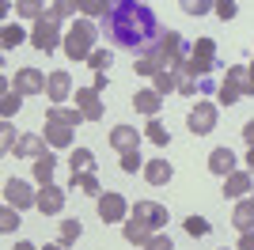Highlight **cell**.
Returning <instances> with one entry per match:
<instances>
[{"label":"cell","mask_w":254,"mask_h":250,"mask_svg":"<svg viewBox=\"0 0 254 250\" xmlns=\"http://www.w3.org/2000/svg\"><path fill=\"white\" fill-rule=\"evenodd\" d=\"M247 167H251V171H254V148H251V152H247Z\"/></svg>","instance_id":"obj_51"},{"label":"cell","mask_w":254,"mask_h":250,"mask_svg":"<svg viewBox=\"0 0 254 250\" xmlns=\"http://www.w3.org/2000/svg\"><path fill=\"white\" fill-rule=\"evenodd\" d=\"M46 80H50V76L38 72V68H19V72H15V91L19 95H38V91H46Z\"/></svg>","instance_id":"obj_13"},{"label":"cell","mask_w":254,"mask_h":250,"mask_svg":"<svg viewBox=\"0 0 254 250\" xmlns=\"http://www.w3.org/2000/svg\"><path fill=\"white\" fill-rule=\"evenodd\" d=\"M133 220L144 224L148 231H159L163 224H167V208L156 205V201H137V205H133Z\"/></svg>","instance_id":"obj_8"},{"label":"cell","mask_w":254,"mask_h":250,"mask_svg":"<svg viewBox=\"0 0 254 250\" xmlns=\"http://www.w3.org/2000/svg\"><path fill=\"white\" fill-rule=\"evenodd\" d=\"M19 42H23V31H19V27H11V23H8V27H4V50H15Z\"/></svg>","instance_id":"obj_43"},{"label":"cell","mask_w":254,"mask_h":250,"mask_svg":"<svg viewBox=\"0 0 254 250\" xmlns=\"http://www.w3.org/2000/svg\"><path fill=\"white\" fill-rule=\"evenodd\" d=\"M53 171H57L53 152H46L42 159H34V182H38V186H53Z\"/></svg>","instance_id":"obj_21"},{"label":"cell","mask_w":254,"mask_h":250,"mask_svg":"<svg viewBox=\"0 0 254 250\" xmlns=\"http://www.w3.org/2000/svg\"><path fill=\"white\" fill-rule=\"evenodd\" d=\"M137 167H144L140 152H126V156H122V171H126V175H137Z\"/></svg>","instance_id":"obj_41"},{"label":"cell","mask_w":254,"mask_h":250,"mask_svg":"<svg viewBox=\"0 0 254 250\" xmlns=\"http://www.w3.org/2000/svg\"><path fill=\"white\" fill-rule=\"evenodd\" d=\"M46 95H50L53 106H64V99L72 95V76H68V72H50V80H46Z\"/></svg>","instance_id":"obj_12"},{"label":"cell","mask_w":254,"mask_h":250,"mask_svg":"<svg viewBox=\"0 0 254 250\" xmlns=\"http://www.w3.org/2000/svg\"><path fill=\"white\" fill-rule=\"evenodd\" d=\"M133 106H137L140 114L156 118V114H159V106H163V95H159L156 87H144V91H137V95H133Z\"/></svg>","instance_id":"obj_17"},{"label":"cell","mask_w":254,"mask_h":250,"mask_svg":"<svg viewBox=\"0 0 254 250\" xmlns=\"http://www.w3.org/2000/svg\"><path fill=\"white\" fill-rule=\"evenodd\" d=\"M68 167H72V175H91L95 171V156L87 148H76L72 156H68Z\"/></svg>","instance_id":"obj_24"},{"label":"cell","mask_w":254,"mask_h":250,"mask_svg":"<svg viewBox=\"0 0 254 250\" xmlns=\"http://www.w3.org/2000/svg\"><path fill=\"white\" fill-rule=\"evenodd\" d=\"M243 140L254 148V122H247V125H243Z\"/></svg>","instance_id":"obj_48"},{"label":"cell","mask_w":254,"mask_h":250,"mask_svg":"<svg viewBox=\"0 0 254 250\" xmlns=\"http://www.w3.org/2000/svg\"><path fill=\"white\" fill-rule=\"evenodd\" d=\"M95 23H87V19H76L72 23V31L64 34L61 42V50L72 57V61H91V53H95Z\"/></svg>","instance_id":"obj_2"},{"label":"cell","mask_w":254,"mask_h":250,"mask_svg":"<svg viewBox=\"0 0 254 250\" xmlns=\"http://www.w3.org/2000/svg\"><path fill=\"white\" fill-rule=\"evenodd\" d=\"M197 87H201V83L193 80V76H179V91L182 95H197Z\"/></svg>","instance_id":"obj_46"},{"label":"cell","mask_w":254,"mask_h":250,"mask_svg":"<svg viewBox=\"0 0 254 250\" xmlns=\"http://www.w3.org/2000/svg\"><path fill=\"white\" fill-rule=\"evenodd\" d=\"M34 201H38V193H34L23 178H8V182H4V205H11V208H31Z\"/></svg>","instance_id":"obj_7"},{"label":"cell","mask_w":254,"mask_h":250,"mask_svg":"<svg viewBox=\"0 0 254 250\" xmlns=\"http://www.w3.org/2000/svg\"><path fill=\"white\" fill-rule=\"evenodd\" d=\"M46 122H53V125H68V129H76V125L84 122V114H80L76 106H50V110H46Z\"/></svg>","instance_id":"obj_19"},{"label":"cell","mask_w":254,"mask_h":250,"mask_svg":"<svg viewBox=\"0 0 254 250\" xmlns=\"http://www.w3.org/2000/svg\"><path fill=\"white\" fill-rule=\"evenodd\" d=\"M148 53H156L159 61H163V68H179V64L186 61V57H182V53H186V42H182L179 31H159L156 46H152ZM140 57H144V53H140Z\"/></svg>","instance_id":"obj_3"},{"label":"cell","mask_w":254,"mask_h":250,"mask_svg":"<svg viewBox=\"0 0 254 250\" xmlns=\"http://www.w3.org/2000/svg\"><path fill=\"white\" fill-rule=\"evenodd\" d=\"M232 228L235 231H254V201H239L235 205V212H232Z\"/></svg>","instance_id":"obj_20"},{"label":"cell","mask_w":254,"mask_h":250,"mask_svg":"<svg viewBox=\"0 0 254 250\" xmlns=\"http://www.w3.org/2000/svg\"><path fill=\"white\" fill-rule=\"evenodd\" d=\"M103 31L106 38L122 46L129 53H148L159 38V23H156V11L148 4H137V0H114L110 11L103 15Z\"/></svg>","instance_id":"obj_1"},{"label":"cell","mask_w":254,"mask_h":250,"mask_svg":"<svg viewBox=\"0 0 254 250\" xmlns=\"http://www.w3.org/2000/svg\"><path fill=\"white\" fill-rule=\"evenodd\" d=\"M186 125H190L193 136L212 133V129H216V106H212V103H197L190 114H186Z\"/></svg>","instance_id":"obj_6"},{"label":"cell","mask_w":254,"mask_h":250,"mask_svg":"<svg viewBox=\"0 0 254 250\" xmlns=\"http://www.w3.org/2000/svg\"><path fill=\"white\" fill-rule=\"evenodd\" d=\"M15 15H23V19H42L46 15V4H38V0H19V4H15Z\"/></svg>","instance_id":"obj_28"},{"label":"cell","mask_w":254,"mask_h":250,"mask_svg":"<svg viewBox=\"0 0 254 250\" xmlns=\"http://www.w3.org/2000/svg\"><path fill=\"white\" fill-rule=\"evenodd\" d=\"M239 250H254V231H247L243 239H239Z\"/></svg>","instance_id":"obj_47"},{"label":"cell","mask_w":254,"mask_h":250,"mask_svg":"<svg viewBox=\"0 0 254 250\" xmlns=\"http://www.w3.org/2000/svg\"><path fill=\"white\" fill-rule=\"evenodd\" d=\"M50 148H46V140L38 133H23L19 136V144H15V156H23V159H42Z\"/></svg>","instance_id":"obj_16"},{"label":"cell","mask_w":254,"mask_h":250,"mask_svg":"<svg viewBox=\"0 0 254 250\" xmlns=\"http://www.w3.org/2000/svg\"><path fill=\"white\" fill-rule=\"evenodd\" d=\"M80 235H84V224H80V220H64L61 224V247H72Z\"/></svg>","instance_id":"obj_31"},{"label":"cell","mask_w":254,"mask_h":250,"mask_svg":"<svg viewBox=\"0 0 254 250\" xmlns=\"http://www.w3.org/2000/svg\"><path fill=\"white\" fill-rule=\"evenodd\" d=\"M61 42H64V38H61V23L46 11L42 19L34 23V31H31V46H34V50H42V53H53Z\"/></svg>","instance_id":"obj_4"},{"label":"cell","mask_w":254,"mask_h":250,"mask_svg":"<svg viewBox=\"0 0 254 250\" xmlns=\"http://www.w3.org/2000/svg\"><path fill=\"white\" fill-rule=\"evenodd\" d=\"M19 106H23V95L15 91V87H11V91H4V99H0V114H4V122H8V118L19 110Z\"/></svg>","instance_id":"obj_30"},{"label":"cell","mask_w":254,"mask_h":250,"mask_svg":"<svg viewBox=\"0 0 254 250\" xmlns=\"http://www.w3.org/2000/svg\"><path fill=\"white\" fill-rule=\"evenodd\" d=\"M72 189H84V193H103V186H99V178H95V171L91 175H72Z\"/></svg>","instance_id":"obj_29"},{"label":"cell","mask_w":254,"mask_h":250,"mask_svg":"<svg viewBox=\"0 0 254 250\" xmlns=\"http://www.w3.org/2000/svg\"><path fill=\"white\" fill-rule=\"evenodd\" d=\"M251 201H254V197H251Z\"/></svg>","instance_id":"obj_54"},{"label":"cell","mask_w":254,"mask_h":250,"mask_svg":"<svg viewBox=\"0 0 254 250\" xmlns=\"http://www.w3.org/2000/svg\"><path fill=\"white\" fill-rule=\"evenodd\" d=\"M42 250H64V247H61V243H50V247H42Z\"/></svg>","instance_id":"obj_52"},{"label":"cell","mask_w":254,"mask_h":250,"mask_svg":"<svg viewBox=\"0 0 254 250\" xmlns=\"http://www.w3.org/2000/svg\"><path fill=\"white\" fill-rule=\"evenodd\" d=\"M76 110L84 114V122H99L103 118V95L95 87H80L76 91Z\"/></svg>","instance_id":"obj_9"},{"label":"cell","mask_w":254,"mask_h":250,"mask_svg":"<svg viewBox=\"0 0 254 250\" xmlns=\"http://www.w3.org/2000/svg\"><path fill=\"white\" fill-rule=\"evenodd\" d=\"M209 171H212V175H220V178L235 175V152H232V148H212V152H209Z\"/></svg>","instance_id":"obj_14"},{"label":"cell","mask_w":254,"mask_h":250,"mask_svg":"<svg viewBox=\"0 0 254 250\" xmlns=\"http://www.w3.org/2000/svg\"><path fill=\"white\" fill-rule=\"evenodd\" d=\"M144 250H175V243H171V235H159V231H156V235L148 239V247H144Z\"/></svg>","instance_id":"obj_44"},{"label":"cell","mask_w":254,"mask_h":250,"mask_svg":"<svg viewBox=\"0 0 254 250\" xmlns=\"http://www.w3.org/2000/svg\"><path fill=\"white\" fill-rule=\"evenodd\" d=\"M34 208H38L42 216H57V212L64 208V189H61V186H42V189H38Z\"/></svg>","instance_id":"obj_10"},{"label":"cell","mask_w":254,"mask_h":250,"mask_svg":"<svg viewBox=\"0 0 254 250\" xmlns=\"http://www.w3.org/2000/svg\"><path fill=\"white\" fill-rule=\"evenodd\" d=\"M95 208H99V220H106V224H118V220H126V212H129L126 197H122V193H110V189L95 197Z\"/></svg>","instance_id":"obj_5"},{"label":"cell","mask_w":254,"mask_h":250,"mask_svg":"<svg viewBox=\"0 0 254 250\" xmlns=\"http://www.w3.org/2000/svg\"><path fill=\"white\" fill-rule=\"evenodd\" d=\"M171 175H175V167H171L167 159H148V163H144V178H148L152 186H167Z\"/></svg>","instance_id":"obj_18"},{"label":"cell","mask_w":254,"mask_h":250,"mask_svg":"<svg viewBox=\"0 0 254 250\" xmlns=\"http://www.w3.org/2000/svg\"><path fill=\"white\" fill-rule=\"evenodd\" d=\"M251 76H254V64H251Z\"/></svg>","instance_id":"obj_53"},{"label":"cell","mask_w":254,"mask_h":250,"mask_svg":"<svg viewBox=\"0 0 254 250\" xmlns=\"http://www.w3.org/2000/svg\"><path fill=\"white\" fill-rule=\"evenodd\" d=\"M46 144H53V148H68V144H72V129H68V125H53V122H46Z\"/></svg>","instance_id":"obj_23"},{"label":"cell","mask_w":254,"mask_h":250,"mask_svg":"<svg viewBox=\"0 0 254 250\" xmlns=\"http://www.w3.org/2000/svg\"><path fill=\"white\" fill-rule=\"evenodd\" d=\"M15 228H19V208L4 205V212H0V231L8 235V231H15Z\"/></svg>","instance_id":"obj_35"},{"label":"cell","mask_w":254,"mask_h":250,"mask_svg":"<svg viewBox=\"0 0 254 250\" xmlns=\"http://www.w3.org/2000/svg\"><path fill=\"white\" fill-rule=\"evenodd\" d=\"M152 83H156L159 95H171V91H179V72H175V68H163V72L152 76Z\"/></svg>","instance_id":"obj_25"},{"label":"cell","mask_w":254,"mask_h":250,"mask_svg":"<svg viewBox=\"0 0 254 250\" xmlns=\"http://www.w3.org/2000/svg\"><path fill=\"white\" fill-rule=\"evenodd\" d=\"M11 250H38V247H34V243H15Z\"/></svg>","instance_id":"obj_50"},{"label":"cell","mask_w":254,"mask_h":250,"mask_svg":"<svg viewBox=\"0 0 254 250\" xmlns=\"http://www.w3.org/2000/svg\"><path fill=\"white\" fill-rule=\"evenodd\" d=\"M228 83H235L239 95H254V76H251V68H243V64H232V68H228Z\"/></svg>","instance_id":"obj_22"},{"label":"cell","mask_w":254,"mask_h":250,"mask_svg":"<svg viewBox=\"0 0 254 250\" xmlns=\"http://www.w3.org/2000/svg\"><path fill=\"white\" fill-rule=\"evenodd\" d=\"M212 11L228 23V19H235V11H239V8H235V0H220V4H212Z\"/></svg>","instance_id":"obj_42"},{"label":"cell","mask_w":254,"mask_h":250,"mask_svg":"<svg viewBox=\"0 0 254 250\" xmlns=\"http://www.w3.org/2000/svg\"><path fill=\"white\" fill-rule=\"evenodd\" d=\"M110 148L114 152H140V133L133 129V125H114V133H110Z\"/></svg>","instance_id":"obj_11"},{"label":"cell","mask_w":254,"mask_h":250,"mask_svg":"<svg viewBox=\"0 0 254 250\" xmlns=\"http://www.w3.org/2000/svg\"><path fill=\"white\" fill-rule=\"evenodd\" d=\"M91 87H95V91L103 95V87H106V72H95V83H91Z\"/></svg>","instance_id":"obj_49"},{"label":"cell","mask_w":254,"mask_h":250,"mask_svg":"<svg viewBox=\"0 0 254 250\" xmlns=\"http://www.w3.org/2000/svg\"><path fill=\"white\" fill-rule=\"evenodd\" d=\"M80 11H87V15H106L110 4H106V0H80Z\"/></svg>","instance_id":"obj_40"},{"label":"cell","mask_w":254,"mask_h":250,"mask_svg":"<svg viewBox=\"0 0 254 250\" xmlns=\"http://www.w3.org/2000/svg\"><path fill=\"white\" fill-rule=\"evenodd\" d=\"M247 193H254L251 171H235V175L224 178V197H247Z\"/></svg>","instance_id":"obj_15"},{"label":"cell","mask_w":254,"mask_h":250,"mask_svg":"<svg viewBox=\"0 0 254 250\" xmlns=\"http://www.w3.org/2000/svg\"><path fill=\"white\" fill-rule=\"evenodd\" d=\"M216 99H220L224 106H235L239 99H243V95H239V87H235V83H228V80H224L220 87H216Z\"/></svg>","instance_id":"obj_33"},{"label":"cell","mask_w":254,"mask_h":250,"mask_svg":"<svg viewBox=\"0 0 254 250\" xmlns=\"http://www.w3.org/2000/svg\"><path fill=\"white\" fill-rule=\"evenodd\" d=\"M15 144H19V136H15L11 122H4L0 125V152H15Z\"/></svg>","instance_id":"obj_34"},{"label":"cell","mask_w":254,"mask_h":250,"mask_svg":"<svg viewBox=\"0 0 254 250\" xmlns=\"http://www.w3.org/2000/svg\"><path fill=\"white\" fill-rule=\"evenodd\" d=\"M87 64H91L95 72H106V68L114 64V53H110V50H95V53H91V61H87Z\"/></svg>","instance_id":"obj_39"},{"label":"cell","mask_w":254,"mask_h":250,"mask_svg":"<svg viewBox=\"0 0 254 250\" xmlns=\"http://www.w3.org/2000/svg\"><path fill=\"white\" fill-rule=\"evenodd\" d=\"M46 11H50V15H53L57 23H61L64 15H72V11H80V4H72V0H57V4H50Z\"/></svg>","instance_id":"obj_36"},{"label":"cell","mask_w":254,"mask_h":250,"mask_svg":"<svg viewBox=\"0 0 254 250\" xmlns=\"http://www.w3.org/2000/svg\"><path fill=\"white\" fill-rule=\"evenodd\" d=\"M209 8L212 4H205V0H186V4H182V11H190V15H205Z\"/></svg>","instance_id":"obj_45"},{"label":"cell","mask_w":254,"mask_h":250,"mask_svg":"<svg viewBox=\"0 0 254 250\" xmlns=\"http://www.w3.org/2000/svg\"><path fill=\"white\" fill-rule=\"evenodd\" d=\"M144 133H148V140H152V144H159V148H167V140H171V133L163 129V122H156V118L148 122V129H144Z\"/></svg>","instance_id":"obj_32"},{"label":"cell","mask_w":254,"mask_h":250,"mask_svg":"<svg viewBox=\"0 0 254 250\" xmlns=\"http://www.w3.org/2000/svg\"><path fill=\"white\" fill-rule=\"evenodd\" d=\"M133 72H140V76H156V72H163V61H159L156 53H144V57H137Z\"/></svg>","instance_id":"obj_27"},{"label":"cell","mask_w":254,"mask_h":250,"mask_svg":"<svg viewBox=\"0 0 254 250\" xmlns=\"http://www.w3.org/2000/svg\"><path fill=\"white\" fill-rule=\"evenodd\" d=\"M186 235H193V239L209 235V220L205 216H186Z\"/></svg>","instance_id":"obj_37"},{"label":"cell","mask_w":254,"mask_h":250,"mask_svg":"<svg viewBox=\"0 0 254 250\" xmlns=\"http://www.w3.org/2000/svg\"><path fill=\"white\" fill-rule=\"evenodd\" d=\"M152 235H156V231H148L144 224H137V220H133V224H126V239L133 243V247H148Z\"/></svg>","instance_id":"obj_26"},{"label":"cell","mask_w":254,"mask_h":250,"mask_svg":"<svg viewBox=\"0 0 254 250\" xmlns=\"http://www.w3.org/2000/svg\"><path fill=\"white\" fill-rule=\"evenodd\" d=\"M193 57H209V61H216V38H197V42H193Z\"/></svg>","instance_id":"obj_38"}]
</instances>
